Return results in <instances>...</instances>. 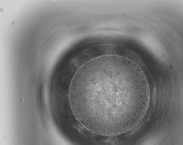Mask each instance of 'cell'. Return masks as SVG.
Instances as JSON below:
<instances>
[{
    "mask_svg": "<svg viewBox=\"0 0 183 145\" xmlns=\"http://www.w3.org/2000/svg\"><path fill=\"white\" fill-rule=\"evenodd\" d=\"M69 98L77 119L88 130L107 136L129 130L137 122L146 98L144 77L133 62L107 55L93 59L74 75Z\"/></svg>",
    "mask_w": 183,
    "mask_h": 145,
    "instance_id": "1",
    "label": "cell"
}]
</instances>
